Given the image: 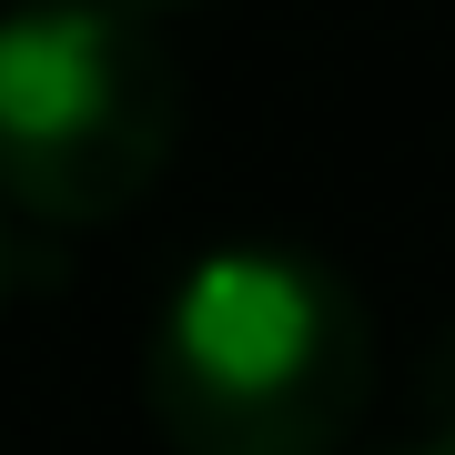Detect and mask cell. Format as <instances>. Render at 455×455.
Masks as SVG:
<instances>
[{
	"label": "cell",
	"instance_id": "6da1fadb",
	"mask_svg": "<svg viewBox=\"0 0 455 455\" xmlns=\"http://www.w3.org/2000/svg\"><path fill=\"white\" fill-rule=\"evenodd\" d=\"M364 395V293L304 243L193 253L142 344V405L172 455H334Z\"/></svg>",
	"mask_w": 455,
	"mask_h": 455
},
{
	"label": "cell",
	"instance_id": "7a4b0ae2",
	"mask_svg": "<svg viewBox=\"0 0 455 455\" xmlns=\"http://www.w3.org/2000/svg\"><path fill=\"white\" fill-rule=\"evenodd\" d=\"M182 142V71L132 0L0 11V203L31 223H122Z\"/></svg>",
	"mask_w": 455,
	"mask_h": 455
},
{
	"label": "cell",
	"instance_id": "3957f363",
	"mask_svg": "<svg viewBox=\"0 0 455 455\" xmlns=\"http://www.w3.org/2000/svg\"><path fill=\"white\" fill-rule=\"evenodd\" d=\"M374 455H455V334L435 344V364H425V405H415V425L395 445H374Z\"/></svg>",
	"mask_w": 455,
	"mask_h": 455
},
{
	"label": "cell",
	"instance_id": "277c9868",
	"mask_svg": "<svg viewBox=\"0 0 455 455\" xmlns=\"http://www.w3.org/2000/svg\"><path fill=\"white\" fill-rule=\"evenodd\" d=\"M31 263H41V253H31V233H20V223H11V203H0V304L31 283Z\"/></svg>",
	"mask_w": 455,
	"mask_h": 455
},
{
	"label": "cell",
	"instance_id": "5b68a950",
	"mask_svg": "<svg viewBox=\"0 0 455 455\" xmlns=\"http://www.w3.org/2000/svg\"><path fill=\"white\" fill-rule=\"evenodd\" d=\"M132 11H182V0H132Z\"/></svg>",
	"mask_w": 455,
	"mask_h": 455
}]
</instances>
